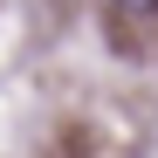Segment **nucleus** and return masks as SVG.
<instances>
[{
	"label": "nucleus",
	"instance_id": "1",
	"mask_svg": "<svg viewBox=\"0 0 158 158\" xmlns=\"http://www.w3.org/2000/svg\"><path fill=\"white\" fill-rule=\"evenodd\" d=\"M110 7H117V14H151L158 0H110Z\"/></svg>",
	"mask_w": 158,
	"mask_h": 158
}]
</instances>
